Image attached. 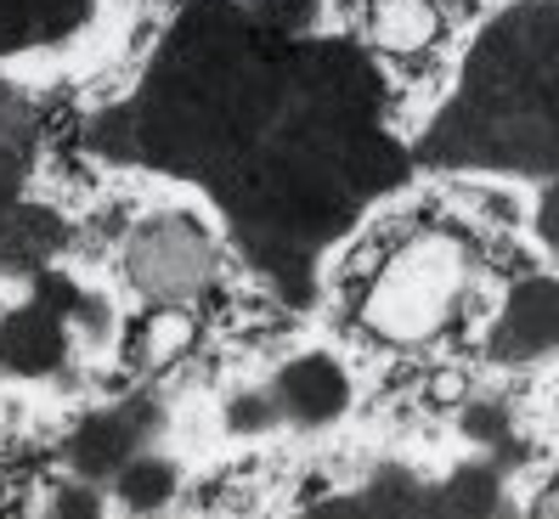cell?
<instances>
[{
	"mask_svg": "<svg viewBox=\"0 0 559 519\" xmlns=\"http://www.w3.org/2000/svg\"><path fill=\"white\" fill-rule=\"evenodd\" d=\"M464 282H469V249L464 243L447 232L413 238L373 277L368 300H361V328L390 339V345H418L452 322L457 300H464Z\"/></svg>",
	"mask_w": 559,
	"mask_h": 519,
	"instance_id": "1",
	"label": "cell"
},
{
	"mask_svg": "<svg viewBox=\"0 0 559 519\" xmlns=\"http://www.w3.org/2000/svg\"><path fill=\"white\" fill-rule=\"evenodd\" d=\"M124 271L153 305H181L215 271V243L192 215H153L124 249Z\"/></svg>",
	"mask_w": 559,
	"mask_h": 519,
	"instance_id": "2",
	"label": "cell"
},
{
	"mask_svg": "<svg viewBox=\"0 0 559 519\" xmlns=\"http://www.w3.org/2000/svg\"><path fill=\"white\" fill-rule=\"evenodd\" d=\"M80 305H85L80 288L40 271L35 300L0 322V367L7 373H51L62 355H69V328H74Z\"/></svg>",
	"mask_w": 559,
	"mask_h": 519,
	"instance_id": "3",
	"label": "cell"
},
{
	"mask_svg": "<svg viewBox=\"0 0 559 519\" xmlns=\"http://www.w3.org/2000/svg\"><path fill=\"white\" fill-rule=\"evenodd\" d=\"M491 350L503 362H537V355L559 350V282L554 277H532L514 288L498 316V334H491Z\"/></svg>",
	"mask_w": 559,
	"mask_h": 519,
	"instance_id": "4",
	"label": "cell"
},
{
	"mask_svg": "<svg viewBox=\"0 0 559 519\" xmlns=\"http://www.w3.org/2000/svg\"><path fill=\"white\" fill-rule=\"evenodd\" d=\"M62 220L46 204H7L0 209V271L7 277H40L62 254Z\"/></svg>",
	"mask_w": 559,
	"mask_h": 519,
	"instance_id": "5",
	"label": "cell"
},
{
	"mask_svg": "<svg viewBox=\"0 0 559 519\" xmlns=\"http://www.w3.org/2000/svg\"><path fill=\"white\" fill-rule=\"evenodd\" d=\"M345 373L328 362V355H300V362H288L283 378H277V407L288 418H300V424H328L340 407H345Z\"/></svg>",
	"mask_w": 559,
	"mask_h": 519,
	"instance_id": "6",
	"label": "cell"
},
{
	"mask_svg": "<svg viewBox=\"0 0 559 519\" xmlns=\"http://www.w3.org/2000/svg\"><path fill=\"white\" fill-rule=\"evenodd\" d=\"M142 412L147 407H114V412L85 418V430L74 435V463L85 474H119L142 451V435H147V418Z\"/></svg>",
	"mask_w": 559,
	"mask_h": 519,
	"instance_id": "7",
	"label": "cell"
},
{
	"mask_svg": "<svg viewBox=\"0 0 559 519\" xmlns=\"http://www.w3.org/2000/svg\"><path fill=\"white\" fill-rule=\"evenodd\" d=\"M80 23V0H0V57L35 51Z\"/></svg>",
	"mask_w": 559,
	"mask_h": 519,
	"instance_id": "8",
	"label": "cell"
},
{
	"mask_svg": "<svg viewBox=\"0 0 559 519\" xmlns=\"http://www.w3.org/2000/svg\"><path fill=\"white\" fill-rule=\"evenodd\" d=\"M441 12L430 0H373V40L390 57H418L424 46H436Z\"/></svg>",
	"mask_w": 559,
	"mask_h": 519,
	"instance_id": "9",
	"label": "cell"
},
{
	"mask_svg": "<svg viewBox=\"0 0 559 519\" xmlns=\"http://www.w3.org/2000/svg\"><path fill=\"white\" fill-rule=\"evenodd\" d=\"M192 339H199V322H192L181 305H153L147 316H142V328H136V339H130V355H136L142 367H176L181 355L192 350Z\"/></svg>",
	"mask_w": 559,
	"mask_h": 519,
	"instance_id": "10",
	"label": "cell"
},
{
	"mask_svg": "<svg viewBox=\"0 0 559 519\" xmlns=\"http://www.w3.org/2000/svg\"><path fill=\"white\" fill-rule=\"evenodd\" d=\"M119 497L130 503V508H164V497H170L176 492V469L170 463H164V458H130L119 474Z\"/></svg>",
	"mask_w": 559,
	"mask_h": 519,
	"instance_id": "11",
	"label": "cell"
},
{
	"mask_svg": "<svg viewBox=\"0 0 559 519\" xmlns=\"http://www.w3.org/2000/svg\"><path fill=\"white\" fill-rule=\"evenodd\" d=\"M23 158H28V124H23L17 108H0V209L17 198Z\"/></svg>",
	"mask_w": 559,
	"mask_h": 519,
	"instance_id": "12",
	"label": "cell"
},
{
	"mask_svg": "<svg viewBox=\"0 0 559 519\" xmlns=\"http://www.w3.org/2000/svg\"><path fill=\"white\" fill-rule=\"evenodd\" d=\"M317 0H254V28L266 35H306Z\"/></svg>",
	"mask_w": 559,
	"mask_h": 519,
	"instance_id": "13",
	"label": "cell"
},
{
	"mask_svg": "<svg viewBox=\"0 0 559 519\" xmlns=\"http://www.w3.org/2000/svg\"><path fill=\"white\" fill-rule=\"evenodd\" d=\"M57 519H103V503H96L91 485H69L57 497Z\"/></svg>",
	"mask_w": 559,
	"mask_h": 519,
	"instance_id": "14",
	"label": "cell"
},
{
	"mask_svg": "<svg viewBox=\"0 0 559 519\" xmlns=\"http://www.w3.org/2000/svg\"><path fill=\"white\" fill-rule=\"evenodd\" d=\"M272 407H277L272 396H254V401H238V407H233V424H238V430H249V424L260 430V424H272Z\"/></svg>",
	"mask_w": 559,
	"mask_h": 519,
	"instance_id": "15",
	"label": "cell"
},
{
	"mask_svg": "<svg viewBox=\"0 0 559 519\" xmlns=\"http://www.w3.org/2000/svg\"><path fill=\"white\" fill-rule=\"evenodd\" d=\"M537 232H543V243H548V249H559V186H548V192H543Z\"/></svg>",
	"mask_w": 559,
	"mask_h": 519,
	"instance_id": "16",
	"label": "cell"
},
{
	"mask_svg": "<svg viewBox=\"0 0 559 519\" xmlns=\"http://www.w3.org/2000/svg\"><path fill=\"white\" fill-rule=\"evenodd\" d=\"M532 519H559V485H554V492H548V497L532 508Z\"/></svg>",
	"mask_w": 559,
	"mask_h": 519,
	"instance_id": "17",
	"label": "cell"
}]
</instances>
